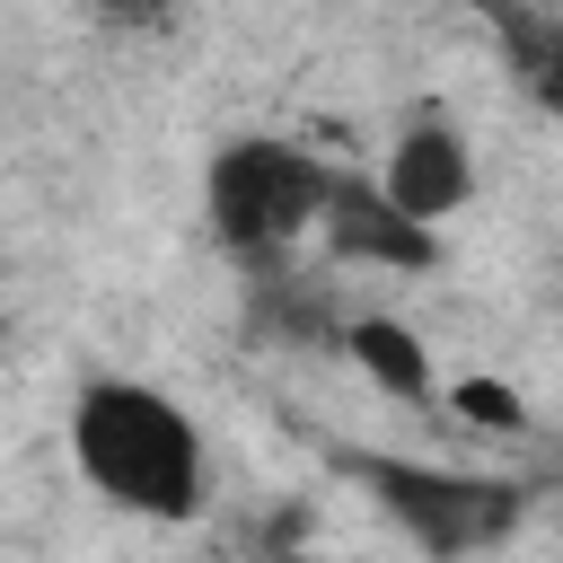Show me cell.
<instances>
[{"label": "cell", "instance_id": "6da1fadb", "mask_svg": "<svg viewBox=\"0 0 563 563\" xmlns=\"http://www.w3.org/2000/svg\"><path fill=\"white\" fill-rule=\"evenodd\" d=\"M70 466L132 519H194L202 510V431L150 378H88L70 396Z\"/></svg>", "mask_w": 563, "mask_h": 563}, {"label": "cell", "instance_id": "7a4b0ae2", "mask_svg": "<svg viewBox=\"0 0 563 563\" xmlns=\"http://www.w3.org/2000/svg\"><path fill=\"white\" fill-rule=\"evenodd\" d=\"M325 185L334 167L308 158L299 141H273V132H246V141H220L211 167H202V211H211V238L246 264L299 246L325 211Z\"/></svg>", "mask_w": 563, "mask_h": 563}, {"label": "cell", "instance_id": "3957f363", "mask_svg": "<svg viewBox=\"0 0 563 563\" xmlns=\"http://www.w3.org/2000/svg\"><path fill=\"white\" fill-rule=\"evenodd\" d=\"M343 475H361L369 501L422 554H484L519 537L528 519V484L510 475H466V466H422V457H378V449H343Z\"/></svg>", "mask_w": 563, "mask_h": 563}, {"label": "cell", "instance_id": "277c9868", "mask_svg": "<svg viewBox=\"0 0 563 563\" xmlns=\"http://www.w3.org/2000/svg\"><path fill=\"white\" fill-rule=\"evenodd\" d=\"M317 238L334 246V264H369V273H431V264H440L431 220L396 211V202H387L369 176H334V185H325Z\"/></svg>", "mask_w": 563, "mask_h": 563}, {"label": "cell", "instance_id": "5b68a950", "mask_svg": "<svg viewBox=\"0 0 563 563\" xmlns=\"http://www.w3.org/2000/svg\"><path fill=\"white\" fill-rule=\"evenodd\" d=\"M378 194L396 202V211H413V220H449V211H466V194H475V158H466V132L449 123V114H413L405 132H396V150H387V167H378Z\"/></svg>", "mask_w": 563, "mask_h": 563}, {"label": "cell", "instance_id": "8992f818", "mask_svg": "<svg viewBox=\"0 0 563 563\" xmlns=\"http://www.w3.org/2000/svg\"><path fill=\"white\" fill-rule=\"evenodd\" d=\"M343 352H352V369H361L387 405H440V369H431V352H422L413 325H396V317H352V325H343Z\"/></svg>", "mask_w": 563, "mask_h": 563}, {"label": "cell", "instance_id": "52a82bcc", "mask_svg": "<svg viewBox=\"0 0 563 563\" xmlns=\"http://www.w3.org/2000/svg\"><path fill=\"white\" fill-rule=\"evenodd\" d=\"M440 405H449L457 422H475V431H528V396L501 387V378H449Z\"/></svg>", "mask_w": 563, "mask_h": 563}, {"label": "cell", "instance_id": "ba28073f", "mask_svg": "<svg viewBox=\"0 0 563 563\" xmlns=\"http://www.w3.org/2000/svg\"><path fill=\"white\" fill-rule=\"evenodd\" d=\"M528 44V79H537V97L563 114V35H519Z\"/></svg>", "mask_w": 563, "mask_h": 563}, {"label": "cell", "instance_id": "9c48e42d", "mask_svg": "<svg viewBox=\"0 0 563 563\" xmlns=\"http://www.w3.org/2000/svg\"><path fill=\"white\" fill-rule=\"evenodd\" d=\"M97 18H106V26H123V35H150V26H167V18H176V0H97Z\"/></svg>", "mask_w": 563, "mask_h": 563}]
</instances>
